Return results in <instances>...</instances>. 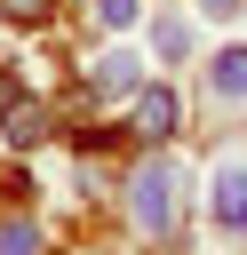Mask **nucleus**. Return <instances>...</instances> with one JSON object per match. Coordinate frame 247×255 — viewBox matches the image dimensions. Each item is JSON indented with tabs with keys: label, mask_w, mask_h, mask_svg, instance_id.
I'll return each mask as SVG.
<instances>
[{
	"label": "nucleus",
	"mask_w": 247,
	"mask_h": 255,
	"mask_svg": "<svg viewBox=\"0 0 247 255\" xmlns=\"http://www.w3.org/2000/svg\"><path fill=\"white\" fill-rule=\"evenodd\" d=\"M0 135H8L16 151H24V143H40V135H48V104H24V96H16V104L0 112Z\"/></svg>",
	"instance_id": "obj_6"
},
{
	"label": "nucleus",
	"mask_w": 247,
	"mask_h": 255,
	"mask_svg": "<svg viewBox=\"0 0 247 255\" xmlns=\"http://www.w3.org/2000/svg\"><path fill=\"white\" fill-rule=\"evenodd\" d=\"M120 207H127V231H135L143 247H175L183 223H191V175H183V159L151 143V151L120 175Z\"/></svg>",
	"instance_id": "obj_1"
},
{
	"label": "nucleus",
	"mask_w": 247,
	"mask_h": 255,
	"mask_svg": "<svg viewBox=\"0 0 247 255\" xmlns=\"http://www.w3.org/2000/svg\"><path fill=\"white\" fill-rule=\"evenodd\" d=\"M151 56H159V64H183V56H191V24H183V16H151Z\"/></svg>",
	"instance_id": "obj_7"
},
{
	"label": "nucleus",
	"mask_w": 247,
	"mask_h": 255,
	"mask_svg": "<svg viewBox=\"0 0 247 255\" xmlns=\"http://www.w3.org/2000/svg\"><path fill=\"white\" fill-rule=\"evenodd\" d=\"M56 8H64V0H0V16H8V24H48Z\"/></svg>",
	"instance_id": "obj_10"
},
{
	"label": "nucleus",
	"mask_w": 247,
	"mask_h": 255,
	"mask_svg": "<svg viewBox=\"0 0 247 255\" xmlns=\"http://www.w3.org/2000/svg\"><path fill=\"white\" fill-rule=\"evenodd\" d=\"M127 128H135V143L151 151V143H167L175 128H183V96L167 88V80H143L135 96H127Z\"/></svg>",
	"instance_id": "obj_3"
},
{
	"label": "nucleus",
	"mask_w": 247,
	"mask_h": 255,
	"mask_svg": "<svg viewBox=\"0 0 247 255\" xmlns=\"http://www.w3.org/2000/svg\"><path fill=\"white\" fill-rule=\"evenodd\" d=\"M135 16H143V0H96V24L104 32H127Z\"/></svg>",
	"instance_id": "obj_9"
},
{
	"label": "nucleus",
	"mask_w": 247,
	"mask_h": 255,
	"mask_svg": "<svg viewBox=\"0 0 247 255\" xmlns=\"http://www.w3.org/2000/svg\"><path fill=\"white\" fill-rule=\"evenodd\" d=\"M135 88H143V56H135V48L112 40V48L88 56V96H135Z\"/></svg>",
	"instance_id": "obj_5"
},
{
	"label": "nucleus",
	"mask_w": 247,
	"mask_h": 255,
	"mask_svg": "<svg viewBox=\"0 0 247 255\" xmlns=\"http://www.w3.org/2000/svg\"><path fill=\"white\" fill-rule=\"evenodd\" d=\"M0 255H40V231H32V215H0Z\"/></svg>",
	"instance_id": "obj_8"
},
{
	"label": "nucleus",
	"mask_w": 247,
	"mask_h": 255,
	"mask_svg": "<svg viewBox=\"0 0 247 255\" xmlns=\"http://www.w3.org/2000/svg\"><path fill=\"white\" fill-rule=\"evenodd\" d=\"M191 8H199V16H207V24H231V16H239V8H247V0H191Z\"/></svg>",
	"instance_id": "obj_11"
},
{
	"label": "nucleus",
	"mask_w": 247,
	"mask_h": 255,
	"mask_svg": "<svg viewBox=\"0 0 247 255\" xmlns=\"http://www.w3.org/2000/svg\"><path fill=\"white\" fill-rule=\"evenodd\" d=\"M199 104H207V112H247V48H215V56H207Z\"/></svg>",
	"instance_id": "obj_4"
},
{
	"label": "nucleus",
	"mask_w": 247,
	"mask_h": 255,
	"mask_svg": "<svg viewBox=\"0 0 247 255\" xmlns=\"http://www.w3.org/2000/svg\"><path fill=\"white\" fill-rule=\"evenodd\" d=\"M199 215H207V231H215V239L247 247V151H223V159L207 167V191H199Z\"/></svg>",
	"instance_id": "obj_2"
}]
</instances>
